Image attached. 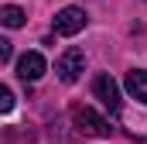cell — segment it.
<instances>
[{"instance_id":"6da1fadb","label":"cell","mask_w":147,"mask_h":144,"mask_svg":"<svg viewBox=\"0 0 147 144\" xmlns=\"http://www.w3.org/2000/svg\"><path fill=\"white\" fill-rule=\"evenodd\" d=\"M72 120H75V127H79L82 134H92V137H106V134L113 130L110 120L99 117L96 110H89V107H75L72 110Z\"/></svg>"},{"instance_id":"7a4b0ae2","label":"cell","mask_w":147,"mask_h":144,"mask_svg":"<svg viewBox=\"0 0 147 144\" xmlns=\"http://www.w3.org/2000/svg\"><path fill=\"white\" fill-rule=\"evenodd\" d=\"M92 93H96V100L110 110V113H120V107H123L120 103V86H116V79H113L110 72H103V75L92 79Z\"/></svg>"},{"instance_id":"3957f363","label":"cell","mask_w":147,"mask_h":144,"mask_svg":"<svg viewBox=\"0 0 147 144\" xmlns=\"http://www.w3.org/2000/svg\"><path fill=\"white\" fill-rule=\"evenodd\" d=\"M82 28H86V10H82V7H65V10L55 14V35L72 38V35H79Z\"/></svg>"},{"instance_id":"277c9868","label":"cell","mask_w":147,"mask_h":144,"mask_svg":"<svg viewBox=\"0 0 147 144\" xmlns=\"http://www.w3.org/2000/svg\"><path fill=\"white\" fill-rule=\"evenodd\" d=\"M86 69V55H82V48H69L58 62H55V72H58V79L62 82H75L79 75Z\"/></svg>"},{"instance_id":"5b68a950","label":"cell","mask_w":147,"mask_h":144,"mask_svg":"<svg viewBox=\"0 0 147 144\" xmlns=\"http://www.w3.org/2000/svg\"><path fill=\"white\" fill-rule=\"evenodd\" d=\"M45 72H48V62L41 58V52H24V55L17 58V75H21L24 82H38Z\"/></svg>"},{"instance_id":"8992f818","label":"cell","mask_w":147,"mask_h":144,"mask_svg":"<svg viewBox=\"0 0 147 144\" xmlns=\"http://www.w3.org/2000/svg\"><path fill=\"white\" fill-rule=\"evenodd\" d=\"M127 89L134 100L147 103V69H130L127 72Z\"/></svg>"},{"instance_id":"52a82bcc","label":"cell","mask_w":147,"mask_h":144,"mask_svg":"<svg viewBox=\"0 0 147 144\" xmlns=\"http://www.w3.org/2000/svg\"><path fill=\"white\" fill-rule=\"evenodd\" d=\"M0 24H3V28H24V10L14 7V3L0 7Z\"/></svg>"},{"instance_id":"ba28073f","label":"cell","mask_w":147,"mask_h":144,"mask_svg":"<svg viewBox=\"0 0 147 144\" xmlns=\"http://www.w3.org/2000/svg\"><path fill=\"white\" fill-rule=\"evenodd\" d=\"M10 110H14V93L0 82V113H10Z\"/></svg>"},{"instance_id":"9c48e42d","label":"cell","mask_w":147,"mask_h":144,"mask_svg":"<svg viewBox=\"0 0 147 144\" xmlns=\"http://www.w3.org/2000/svg\"><path fill=\"white\" fill-rule=\"evenodd\" d=\"M10 55H14L10 41H7V38H0V65H3V62H10Z\"/></svg>"}]
</instances>
